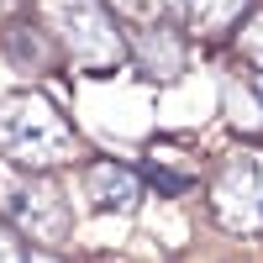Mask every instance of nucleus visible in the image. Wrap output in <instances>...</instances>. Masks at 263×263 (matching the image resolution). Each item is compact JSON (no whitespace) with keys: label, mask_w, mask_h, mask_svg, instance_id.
Masks as SVG:
<instances>
[{"label":"nucleus","mask_w":263,"mask_h":263,"mask_svg":"<svg viewBox=\"0 0 263 263\" xmlns=\"http://www.w3.org/2000/svg\"><path fill=\"white\" fill-rule=\"evenodd\" d=\"M184 37L168 27V21H158V27H137L132 32V63H142V74L147 79H158V84H168V79H179L184 74Z\"/></svg>","instance_id":"423d86ee"},{"label":"nucleus","mask_w":263,"mask_h":263,"mask_svg":"<svg viewBox=\"0 0 263 263\" xmlns=\"http://www.w3.org/2000/svg\"><path fill=\"white\" fill-rule=\"evenodd\" d=\"M6 58H11V69H21V74H53L63 63L53 32L37 27V21H11V27H6Z\"/></svg>","instance_id":"0eeeda50"},{"label":"nucleus","mask_w":263,"mask_h":263,"mask_svg":"<svg viewBox=\"0 0 263 263\" xmlns=\"http://www.w3.org/2000/svg\"><path fill=\"white\" fill-rule=\"evenodd\" d=\"M211 216L227 237L263 232V153H232L211 179Z\"/></svg>","instance_id":"7ed1b4c3"},{"label":"nucleus","mask_w":263,"mask_h":263,"mask_svg":"<svg viewBox=\"0 0 263 263\" xmlns=\"http://www.w3.org/2000/svg\"><path fill=\"white\" fill-rule=\"evenodd\" d=\"M253 90H258V100H263V74H253Z\"/></svg>","instance_id":"ddd939ff"},{"label":"nucleus","mask_w":263,"mask_h":263,"mask_svg":"<svg viewBox=\"0 0 263 263\" xmlns=\"http://www.w3.org/2000/svg\"><path fill=\"white\" fill-rule=\"evenodd\" d=\"M163 6V16H174V21H190V16H200L211 0H158Z\"/></svg>","instance_id":"9d476101"},{"label":"nucleus","mask_w":263,"mask_h":263,"mask_svg":"<svg viewBox=\"0 0 263 263\" xmlns=\"http://www.w3.org/2000/svg\"><path fill=\"white\" fill-rule=\"evenodd\" d=\"M147 184L174 200V195H190V190H195V168H168V163H158V158H147Z\"/></svg>","instance_id":"6e6552de"},{"label":"nucleus","mask_w":263,"mask_h":263,"mask_svg":"<svg viewBox=\"0 0 263 263\" xmlns=\"http://www.w3.org/2000/svg\"><path fill=\"white\" fill-rule=\"evenodd\" d=\"M11 221L32 237V242H42L48 253H58L63 242H69V227H74V216H69V195H63L53 179H27L21 190H11Z\"/></svg>","instance_id":"20e7f679"},{"label":"nucleus","mask_w":263,"mask_h":263,"mask_svg":"<svg viewBox=\"0 0 263 263\" xmlns=\"http://www.w3.org/2000/svg\"><path fill=\"white\" fill-rule=\"evenodd\" d=\"M84 200H90L95 211L132 216L142 205V174L116 163V158H90V168H84Z\"/></svg>","instance_id":"39448f33"},{"label":"nucleus","mask_w":263,"mask_h":263,"mask_svg":"<svg viewBox=\"0 0 263 263\" xmlns=\"http://www.w3.org/2000/svg\"><path fill=\"white\" fill-rule=\"evenodd\" d=\"M237 48H242V58L263 74V16H253V21H242V27H237Z\"/></svg>","instance_id":"1a4fd4ad"},{"label":"nucleus","mask_w":263,"mask_h":263,"mask_svg":"<svg viewBox=\"0 0 263 263\" xmlns=\"http://www.w3.org/2000/svg\"><path fill=\"white\" fill-rule=\"evenodd\" d=\"M0 263H27V248H21V237L11 227H0Z\"/></svg>","instance_id":"9b49d317"},{"label":"nucleus","mask_w":263,"mask_h":263,"mask_svg":"<svg viewBox=\"0 0 263 263\" xmlns=\"http://www.w3.org/2000/svg\"><path fill=\"white\" fill-rule=\"evenodd\" d=\"M58 37L63 53L90 74H111L132 58V37L105 0H58Z\"/></svg>","instance_id":"f03ea898"},{"label":"nucleus","mask_w":263,"mask_h":263,"mask_svg":"<svg viewBox=\"0 0 263 263\" xmlns=\"http://www.w3.org/2000/svg\"><path fill=\"white\" fill-rule=\"evenodd\" d=\"M27 263H63V258H58V253H48V248H32V253H27Z\"/></svg>","instance_id":"f8f14e48"},{"label":"nucleus","mask_w":263,"mask_h":263,"mask_svg":"<svg viewBox=\"0 0 263 263\" xmlns=\"http://www.w3.org/2000/svg\"><path fill=\"white\" fill-rule=\"evenodd\" d=\"M16 6H21V0H0V11H16Z\"/></svg>","instance_id":"4468645a"},{"label":"nucleus","mask_w":263,"mask_h":263,"mask_svg":"<svg viewBox=\"0 0 263 263\" xmlns=\"http://www.w3.org/2000/svg\"><path fill=\"white\" fill-rule=\"evenodd\" d=\"M0 153H6L11 163L32 168V174H48V168L69 163L79 153V137H74V126L58 116L53 100L11 95V100H0Z\"/></svg>","instance_id":"f257e3e1"}]
</instances>
